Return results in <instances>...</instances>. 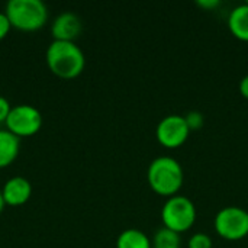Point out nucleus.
<instances>
[{
	"label": "nucleus",
	"instance_id": "5",
	"mask_svg": "<svg viewBox=\"0 0 248 248\" xmlns=\"http://www.w3.org/2000/svg\"><path fill=\"white\" fill-rule=\"evenodd\" d=\"M217 234L227 241H240L248 235V212L238 206L222 208L214 221Z\"/></svg>",
	"mask_w": 248,
	"mask_h": 248
},
{
	"label": "nucleus",
	"instance_id": "14",
	"mask_svg": "<svg viewBox=\"0 0 248 248\" xmlns=\"http://www.w3.org/2000/svg\"><path fill=\"white\" fill-rule=\"evenodd\" d=\"M187 248H212V240L208 234L198 232L189 238Z\"/></svg>",
	"mask_w": 248,
	"mask_h": 248
},
{
	"label": "nucleus",
	"instance_id": "15",
	"mask_svg": "<svg viewBox=\"0 0 248 248\" xmlns=\"http://www.w3.org/2000/svg\"><path fill=\"white\" fill-rule=\"evenodd\" d=\"M185 119H186V124H187L190 132H192V131H198V129H201V128L203 126V115H202L201 112H198V110L189 112V113L185 116Z\"/></svg>",
	"mask_w": 248,
	"mask_h": 248
},
{
	"label": "nucleus",
	"instance_id": "13",
	"mask_svg": "<svg viewBox=\"0 0 248 248\" xmlns=\"http://www.w3.org/2000/svg\"><path fill=\"white\" fill-rule=\"evenodd\" d=\"M151 244H153V248H180L182 238H180V234L163 227L154 234Z\"/></svg>",
	"mask_w": 248,
	"mask_h": 248
},
{
	"label": "nucleus",
	"instance_id": "9",
	"mask_svg": "<svg viewBox=\"0 0 248 248\" xmlns=\"http://www.w3.org/2000/svg\"><path fill=\"white\" fill-rule=\"evenodd\" d=\"M0 190L4 203L10 206H20L26 203L32 196V185L28 179L22 176L10 177L9 180H6Z\"/></svg>",
	"mask_w": 248,
	"mask_h": 248
},
{
	"label": "nucleus",
	"instance_id": "20",
	"mask_svg": "<svg viewBox=\"0 0 248 248\" xmlns=\"http://www.w3.org/2000/svg\"><path fill=\"white\" fill-rule=\"evenodd\" d=\"M4 199H3V196H1V190H0V214H1V211H3V208H4Z\"/></svg>",
	"mask_w": 248,
	"mask_h": 248
},
{
	"label": "nucleus",
	"instance_id": "18",
	"mask_svg": "<svg viewBox=\"0 0 248 248\" xmlns=\"http://www.w3.org/2000/svg\"><path fill=\"white\" fill-rule=\"evenodd\" d=\"M198 4L202 7V9H215L221 4L219 0H199Z\"/></svg>",
	"mask_w": 248,
	"mask_h": 248
},
{
	"label": "nucleus",
	"instance_id": "8",
	"mask_svg": "<svg viewBox=\"0 0 248 248\" xmlns=\"http://www.w3.org/2000/svg\"><path fill=\"white\" fill-rule=\"evenodd\" d=\"M81 19L73 12H61L51 23V35L55 41H73L81 33Z\"/></svg>",
	"mask_w": 248,
	"mask_h": 248
},
{
	"label": "nucleus",
	"instance_id": "19",
	"mask_svg": "<svg viewBox=\"0 0 248 248\" xmlns=\"http://www.w3.org/2000/svg\"><path fill=\"white\" fill-rule=\"evenodd\" d=\"M240 93L243 97H246L248 100V74L244 76L240 81Z\"/></svg>",
	"mask_w": 248,
	"mask_h": 248
},
{
	"label": "nucleus",
	"instance_id": "10",
	"mask_svg": "<svg viewBox=\"0 0 248 248\" xmlns=\"http://www.w3.org/2000/svg\"><path fill=\"white\" fill-rule=\"evenodd\" d=\"M20 138L7 129H0V169L10 166L19 155Z\"/></svg>",
	"mask_w": 248,
	"mask_h": 248
},
{
	"label": "nucleus",
	"instance_id": "4",
	"mask_svg": "<svg viewBox=\"0 0 248 248\" xmlns=\"http://www.w3.org/2000/svg\"><path fill=\"white\" fill-rule=\"evenodd\" d=\"M196 208L195 203L182 195L169 198L161 209L163 227L182 234L189 231L196 222Z\"/></svg>",
	"mask_w": 248,
	"mask_h": 248
},
{
	"label": "nucleus",
	"instance_id": "21",
	"mask_svg": "<svg viewBox=\"0 0 248 248\" xmlns=\"http://www.w3.org/2000/svg\"><path fill=\"white\" fill-rule=\"evenodd\" d=\"M247 3H248V1H247Z\"/></svg>",
	"mask_w": 248,
	"mask_h": 248
},
{
	"label": "nucleus",
	"instance_id": "1",
	"mask_svg": "<svg viewBox=\"0 0 248 248\" xmlns=\"http://www.w3.org/2000/svg\"><path fill=\"white\" fill-rule=\"evenodd\" d=\"M45 61L48 68L61 78H76L86 67L83 49L73 41L52 39L45 51Z\"/></svg>",
	"mask_w": 248,
	"mask_h": 248
},
{
	"label": "nucleus",
	"instance_id": "11",
	"mask_svg": "<svg viewBox=\"0 0 248 248\" xmlns=\"http://www.w3.org/2000/svg\"><path fill=\"white\" fill-rule=\"evenodd\" d=\"M230 32L240 41L248 42V3L234 7L228 16Z\"/></svg>",
	"mask_w": 248,
	"mask_h": 248
},
{
	"label": "nucleus",
	"instance_id": "6",
	"mask_svg": "<svg viewBox=\"0 0 248 248\" xmlns=\"http://www.w3.org/2000/svg\"><path fill=\"white\" fill-rule=\"evenodd\" d=\"M42 113L33 105L20 103L12 106V110L4 122L6 129L19 138L32 137L42 128Z\"/></svg>",
	"mask_w": 248,
	"mask_h": 248
},
{
	"label": "nucleus",
	"instance_id": "2",
	"mask_svg": "<svg viewBox=\"0 0 248 248\" xmlns=\"http://www.w3.org/2000/svg\"><path fill=\"white\" fill-rule=\"evenodd\" d=\"M183 169L180 163L169 155L157 157L150 163L147 180L153 192L160 196L171 198L179 193L183 186Z\"/></svg>",
	"mask_w": 248,
	"mask_h": 248
},
{
	"label": "nucleus",
	"instance_id": "3",
	"mask_svg": "<svg viewBox=\"0 0 248 248\" xmlns=\"http://www.w3.org/2000/svg\"><path fill=\"white\" fill-rule=\"evenodd\" d=\"M4 13L13 28L25 32L38 31L48 20V7L42 0H9Z\"/></svg>",
	"mask_w": 248,
	"mask_h": 248
},
{
	"label": "nucleus",
	"instance_id": "16",
	"mask_svg": "<svg viewBox=\"0 0 248 248\" xmlns=\"http://www.w3.org/2000/svg\"><path fill=\"white\" fill-rule=\"evenodd\" d=\"M10 110H12L10 102H9L4 96L0 94V124H4V122H6V119H7Z\"/></svg>",
	"mask_w": 248,
	"mask_h": 248
},
{
	"label": "nucleus",
	"instance_id": "12",
	"mask_svg": "<svg viewBox=\"0 0 248 248\" xmlns=\"http://www.w3.org/2000/svg\"><path fill=\"white\" fill-rule=\"evenodd\" d=\"M116 248H153V244L145 232L137 228H129L118 235Z\"/></svg>",
	"mask_w": 248,
	"mask_h": 248
},
{
	"label": "nucleus",
	"instance_id": "17",
	"mask_svg": "<svg viewBox=\"0 0 248 248\" xmlns=\"http://www.w3.org/2000/svg\"><path fill=\"white\" fill-rule=\"evenodd\" d=\"M10 28H12V25H10L9 17L6 16V13H4V12H0V41H1V39H4V38L9 35Z\"/></svg>",
	"mask_w": 248,
	"mask_h": 248
},
{
	"label": "nucleus",
	"instance_id": "7",
	"mask_svg": "<svg viewBox=\"0 0 248 248\" xmlns=\"http://www.w3.org/2000/svg\"><path fill=\"white\" fill-rule=\"evenodd\" d=\"M190 135V129L186 124L185 116L169 115L163 118L155 128L157 141L169 150L182 147Z\"/></svg>",
	"mask_w": 248,
	"mask_h": 248
}]
</instances>
